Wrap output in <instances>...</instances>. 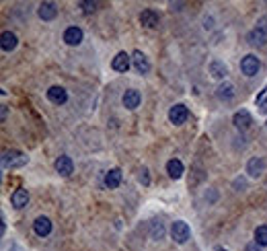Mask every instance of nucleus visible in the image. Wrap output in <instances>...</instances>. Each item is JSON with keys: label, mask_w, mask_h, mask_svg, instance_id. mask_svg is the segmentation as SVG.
<instances>
[{"label": "nucleus", "mask_w": 267, "mask_h": 251, "mask_svg": "<svg viewBox=\"0 0 267 251\" xmlns=\"http://www.w3.org/2000/svg\"><path fill=\"white\" fill-rule=\"evenodd\" d=\"M29 161V157L25 153L17 151V148H10V151L2 153V167L4 169H19V167H25Z\"/></svg>", "instance_id": "1"}, {"label": "nucleus", "mask_w": 267, "mask_h": 251, "mask_svg": "<svg viewBox=\"0 0 267 251\" xmlns=\"http://www.w3.org/2000/svg\"><path fill=\"white\" fill-rule=\"evenodd\" d=\"M247 39H249L251 45H265V41H267V17H261L257 21V25L251 29Z\"/></svg>", "instance_id": "2"}, {"label": "nucleus", "mask_w": 267, "mask_h": 251, "mask_svg": "<svg viewBox=\"0 0 267 251\" xmlns=\"http://www.w3.org/2000/svg\"><path fill=\"white\" fill-rule=\"evenodd\" d=\"M171 237H173V241L183 245V243H187L189 241V237H191V229H189V224L185 222V220H175L171 226Z\"/></svg>", "instance_id": "3"}, {"label": "nucleus", "mask_w": 267, "mask_h": 251, "mask_svg": "<svg viewBox=\"0 0 267 251\" xmlns=\"http://www.w3.org/2000/svg\"><path fill=\"white\" fill-rule=\"evenodd\" d=\"M259 68H261V62H259L257 56H253V54H247L245 58L240 60V70L247 76H255L259 72Z\"/></svg>", "instance_id": "4"}, {"label": "nucleus", "mask_w": 267, "mask_h": 251, "mask_svg": "<svg viewBox=\"0 0 267 251\" xmlns=\"http://www.w3.org/2000/svg\"><path fill=\"white\" fill-rule=\"evenodd\" d=\"M187 118H189V109L185 107L183 103H177V105H173V107L169 109V120H171V124L181 126V124L187 122Z\"/></svg>", "instance_id": "5"}, {"label": "nucleus", "mask_w": 267, "mask_h": 251, "mask_svg": "<svg viewBox=\"0 0 267 251\" xmlns=\"http://www.w3.org/2000/svg\"><path fill=\"white\" fill-rule=\"evenodd\" d=\"M232 124H235V128H238L240 132H245V130L251 128L253 118H251V113L247 109H240V111H237L235 116H232Z\"/></svg>", "instance_id": "6"}, {"label": "nucleus", "mask_w": 267, "mask_h": 251, "mask_svg": "<svg viewBox=\"0 0 267 251\" xmlns=\"http://www.w3.org/2000/svg\"><path fill=\"white\" fill-rule=\"evenodd\" d=\"M247 173L251 177H255V179H259L265 173V158L263 157H253L247 163Z\"/></svg>", "instance_id": "7"}, {"label": "nucleus", "mask_w": 267, "mask_h": 251, "mask_svg": "<svg viewBox=\"0 0 267 251\" xmlns=\"http://www.w3.org/2000/svg\"><path fill=\"white\" fill-rule=\"evenodd\" d=\"M111 66H113V70H115V72H127V70H130V66H132V58H130V54H125V52L115 54V58H113Z\"/></svg>", "instance_id": "8"}, {"label": "nucleus", "mask_w": 267, "mask_h": 251, "mask_svg": "<svg viewBox=\"0 0 267 251\" xmlns=\"http://www.w3.org/2000/svg\"><path fill=\"white\" fill-rule=\"evenodd\" d=\"M54 167H56L58 173L64 175V177L72 175V171H74V163H72V158H70V157H66V155L58 157V158H56V163H54Z\"/></svg>", "instance_id": "9"}, {"label": "nucleus", "mask_w": 267, "mask_h": 251, "mask_svg": "<svg viewBox=\"0 0 267 251\" xmlns=\"http://www.w3.org/2000/svg\"><path fill=\"white\" fill-rule=\"evenodd\" d=\"M48 99L54 105H64L68 101V93H66L64 87H50L48 89Z\"/></svg>", "instance_id": "10"}, {"label": "nucleus", "mask_w": 267, "mask_h": 251, "mask_svg": "<svg viewBox=\"0 0 267 251\" xmlns=\"http://www.w3.org/2000/svg\"><path fill=\"white\" fill-rule=\"evenodd\" d=\"M33 231H35V235H39V237H48L52 233V220L48 219V216H37L35 222H33Z\"/></svg>", "instance_id": "11"}, {"label": "nucleus", "mask_w": 267, "mask_h": 251, "mask_svg": "<svg viewBox=\"0 0 267 251\" xmlns=\"http://www.w3.org/2000/svg\"><path fill=\"white\" fill-rule=\"evenodd\" d=\"M140 101H142L140 91H136V89L125 91V95H123V107L125 109H136L138 105H140Z\"/></svg>", "instance_id": "12"}, {"label": "nucleus", "mask_w": 267, "mask_h": 251, "mask_svg": "<svg viewBox=\"0 0 267 251\" xmlns=\"http://www.w3.org/2000/svg\"><path fill=\"white\" fill-rule=\"evenodd\" d=\"M132 64H134V68L140 74H148L150 72V62H148V58L142 52H134L132 54Z\"/></svg>", "instance_id": "13"}, {"label": "nucleus", "mask_w": 267, "mask_h": 251, "mask_svg": "<svg viewBox=\"0 0 267 251\" xmlns=\"http://www.w3.org/2000/svg\"><path fill=\"white\" fill-rule=\"evenodd\" d=\"M158 21H160V17H158V13L154 8H146V10H142L140 13V23L144 27H158Z\"/></svg>", "instance_id": "14"}, {"label": "nucleus", "mask_w": 267, "mask_h": 251, "mask_svg": "<svg viewBox=\"0 0 267 251\" xmlns=\"http://www.w3.org/2000/svg\"><path fill=\"white\" fill-rule=\"evenodd\" d=\"M27 202H29V191H27V189H23V188L15 189V191H13V196H10V204H13L15 208H25V206H27Z\"/></svg>", "instance_id": "15"}, {"label": "nucleus", "mask_w": 267, "mask_h": 251, "mask_svg": "<svg viewBox=\"0 0 267 251\" xmlns=\"http://www.w3.org/2000/svg\"><path fill=\"white\" fill-rule=\"evenodd\" d=\"M37 15H39V19H43V21H54L56 15H58V8H56L54 2H41L39 8H37Z\"/></svg>", "instance_id": "16"}, {"label": "nucleus", "mask_w": 267, "mask_h": 251, "mask_svg": "<svg viewBox=\"0 0 267 251\" xmlns=\"http://www.w3.org/2000/svg\"><path fill=\"white\" fill-rule=\"evenodd\" d=\"M64 41L68 45H78L80 41H83V29L80 27H68L64 31Z\"/></svg>", "instance_id": "17"}, {"label": "nucleus", "mask_w": 267, "mask_h": 251, "mask_svg": "<svg viewBox=\"0 0 267 251\" xmlns=\"http://www.w3.org/2000/svg\"><path fill=\"white\" fill-rule=\"evenodd\" d=\"M17 43H19V39L13 31H4L2 37H0V48H2L4 52H13L17 48Z\"/></svg>", "instance_id": "18"}, {"label": "nucleus", "mask_w": 267, "mask_h": 251, "mask_svg": "<svg viewBox=\"0 0 267 251\" xmlns=\"http://www.w3.org/2000/svg\"><path fill=\"white\" fill-rule=\"evenodd\" d=\"M216 97L220 101H224V103H228V101L235 99V87H232L230 83H222L216 89Z\"/></svg>", "instance_id": "19"}, {"label": "nucleus", "mask_w": 267, "mask_h": 251, "mask_svg": "<svg viewBox=\"0 0 267 251\" xmlns=\"http://www.w3.org/2000/svg\"><path fill=\"white\" fill-rule=\"evenodd\" d=\"M121 179H123V175H121V169H111L109 173L105 175V186H107L109 189H115V188H119Z\"/></svg>", "instance_id": "20"}, {"label": "nucleus", "mask_w": 267, "mask_h": 251, "mask_svg": "<svg viewBox=\"0 0 267 251\" xmlns=\"http://www.w3.org/2000/svg\"><path fill=\"white\" fill-rule=\"evenodd\" d=\"M183 163L179 161V158H171V161L167 163V173H169V177H173V179H181V175H183Z\"/></svg>", "instance_id": "21"}, {"label": "nucleus", "mask_w": 267, "mask_h": 251, "mask_svg": "<svg viewBox=\"0 0 267 251\" xmlns=\"http://www.w3.org/2000/svg\"><path fill=\"white\" fill-rule=\"evenodd\" d=\"M210 72H212V76H214V78H224V76L228 74V68H226V64H224V62H220V60H212V64H210Z\"/></svg>", "instance_id": "22"}, {"label": "nucleus", "mask_w": 267, "mask_h": 251, "mask_svg": "<svg viewBox=\"0 0 267 251\" xmlns=\"http://www.w3.org/2000/svg\"><path fill=\"white\" fill-rule=\"evenodd\" d=\"M255 243L259 247H267V226H257L255 229Z\"/></svg>", "instance_id": "23"}, {"label": "nucleus", "mask_w": 267, "mask_h": 251, "mask_svg": "<svg viewBox=\"0 0 267 251\" xmlns=\"http://www.w3.org/2000/svg\"><path fill=\"white\" fill-rule=\"evenodd\" d=\"M78 6L85 10V13H95L99 2H90V0H83V2H78Z\"/></svg>", "instance_id": "24"}, {"label": "nucleus", "mask_w": 267, "mask_h": 251, "mask_svg": "<svg viewBox=\"0 0 267 251\" xmlns=\"http://www.w3.org/2000/svg\"><path fill=\"white\" fill-rule=\"evenodd\" d=\"M138 179H140V184L142 186H150V173H148V169L142 167L140 169V175H138Z\"/></svg>", "instance_id": "25"}, {"label": "nucleus", "mask_w": 267, "mask_h": 251, "mask_svg": "<svg viewBox=\"0 0 267 251\" xmlns=\"http://www.w3.org/2000/svg\"><path fill=\"white\" fill-rule=\"evenodd\" d=\"M165 235V229H162V222H152V237L154 239H160Z\"/></svg>", "instance_id": "26"}, {"label": "nucleus", "mask_w": 267, "mask_h": 251, "mask_svg": "<svg viewBox=\"0 0 267 251\" xmlns=\"http://www.w3.org/2000/svg\"><path fill=\"white\" fill-rule=\"evenodd\" d=\"M265 97H267V87H263V91L259 93V97L255 99V103H257V105H263V99H265Z\"/></svg>", "instance_id": "27"}, {"label": "nucleus", "mask_w": 267, "mask_h": 251, "mask_svg": "<svg viewBox=\"0 0 267 251\" xmlns=\"http://www.w3.org/2000/svg\"><path fill=\"white\" fill-rule=\"evenodd\" d=\"M245 251H261V249H259V245H257V243L253 241V243H249V245H247V249H245Z\"/></svg>", "instance_id": "28"}, {"label": "nucleus", "mask_w": 267, "mask_h": 251, "mask_svg": "<svg viewBox=\"0 0 267 251\" xmlns=\"http://www.w3.org/2000/svg\"><path fill=\"white\" fill-rule=\"evenodd\" d=\"M0 220H2V224H0V231H2V235L6 233V220H4V214H2V219H0Z\"/></svg>", "instance_id": "29"}, {"label": "nucleus", "mask_w": 267, "mask_h": 251, "mask_svg": "<svg viewBox=\"0 0 267 251\" xmlns=\"http://www.w3.org/2000/svg\"><path fill=\"white\" fill-rule=\"evenodd\" d=\"M6 116H8V109H6V107H2V122L6 120Z\"/></svg>", "instance_id": "30"}, {"label": "nucleus", "mask_w": 267, "mask_h": 251, "mask_svg": "<svg viewBox=\"0 0 267 251\" xmlns=\"http://www.w3.org/2000/svg\"><path fill=\"white\" fill-rule=\"evenodd\" d=\"M10 251H23V249L19 245H13V247H10Z\"/></svg>", "instance_id": "31"}, {"label": "nucleus", "mask_w": 267, "mask_h": 251, "mask_svg": "<svg viewBox=\"0 0 267 251\" xmlns=\"http://www.w3.org/2000/svg\"><path fill=\"white\" fill-rule=\"evenodd\" d=\"M261 111H265V113H267V101H263V105H261Z\"/></svg>", "instance_id": "32"}, {"label": "nucleus", "mask_w": 267, "mask_h": 251, "mask_svg": "<svg viewBox=\"0 0 267 251\" xmlns=\"http://www.w3.org/2000/svg\"><path fill=\"white\" fill-rule=\"evenodd\" d=\"M214 251H228V249H224V247H216Z\"/></svg>", "instance_id": "33"}, {"label": "nucleus", "mask_w": 267, "mask_h": 251, "mask_svg": "<svg viewBox=\"0 0 267 251\" xmlns=\"http://www.w3.org/2000/svg\"><path fill=\"white\" fill-rule=\"evenodd\" d=\"M265 128H267V124H265Z\"/></svg>", "instance_id": "34"}]
</instances>
